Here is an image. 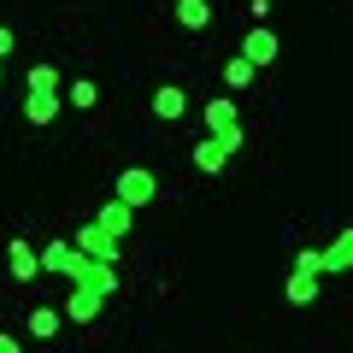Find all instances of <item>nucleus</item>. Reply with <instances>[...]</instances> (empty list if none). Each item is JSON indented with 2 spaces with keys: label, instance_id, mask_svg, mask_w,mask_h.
Segmentation results:
<instances>
[{
  "label": "nucleus",
  "instance_id": "20e7f679",
  "mask_svg": "<svg viewBox=\"0 0 353 353\" xmlns=\"http://www.w3.org/2000/svg\"><path fill=\"white\" fill-rule=\"evenodd\" d=\"M277 53H283L277 30H271V24H253L248 36H241V53H236V59H248L253 71H265V65H277Z\"/></svg>",
  "mask_w": 353,
  "mask_h": 353
},
{
  "label": "nucleus",
  "instance_id": "6e6552de",
  "mask_svg": "<svg viewBox=\"0 0 353 353\" xmlns=\"http://www.w3.org/2000/svg\"><path fill=\"white\" fill-rule=\"evenodd\" d=\"M71 248H77V253H88V259H101V265H118V241H112V236H101L94 224H83V236H77Z\"/></svg>",
  "mask_w": 353,
  "mask_h": 353
},
{
  "label": "nucleus",
  "instance_id": "39448f33",
  "mask_svg": "<svg viewBox=\"0 0 353 353\" xmlns=\"http://www.w3.org/2000/svg\"><path fill=\"white\" fill-rule=\"evenodd\" d=\"M183 112H189V88H183V83H159V88H153V118L176 124Z\"/></svg>",
  "mask_w": 353,
  "mask_h": 353
},
{
  "label": "nucleus",
  "instance_id": "0eeeda50",
  "mask_svg": "<svg viewBox=\"0 0 353 353\" xmlns=\"http://www.w3.org/2000/svg\"><path fill=\"white\" fill-rule=\"evenodd\" d=\"M6 271H12L18 283H36V271H41V259H36V248H30L24 236H12V241H6Z\"/></svg>",
  "mask_w": 353,
  "mask_h": 353
},
{
  "label": "nucleus",
  "instance_id": "4be33fe9",
  "mask_svg": "<svg viewBox=\"0 0 353 353\" xmlns=\"http://www.w3.org/2000/svg\"><path fill=\"white\" fill-rule=\"evenodd\" d=\"M0 83H6V65H0Z\"/></svg>",
  "mask_w": 353,
  "mask_h": 353
},
{
  "label": "nucleus",
  "instance_id": "f8f14e48",
  "mask_svg": "<svg viewBox=\"0 0 353 353\" xmlns=\"http://www.w3.org/2000/svg\"><path fill=\"white\" fill-rule=\"evenodd\" d=\"M59 324H65L59 306H30V318H24V330H30L36 341H53V336H59Z\"/></svg>",
  "mask_w": 353,
  "mask_h": 353
},
{
  "label": "nucleus",
  "instance_id": "423d86ee",
  "mask_svg": "<svg viewBox=\"0 0 353 353\" xmlns=\"http://www.w3.org/2000/svg\"><path fill=\"white\" fill-rule=\"evenodd\" d=\"M59 112H65V106H59V88H30V101H24V118H30L36 130H48Z\"/></svg>",
  "mask_w": 353,
  "mask_h": 353
},
{
  "label": "nucleus",
  "instance_id": "f3484780",
  "mask_svg": "<svg viewBox=\"0 0 353 353\" xmlns=\"http://www.w3.org/2000/svg\"><path fill=\"white\" fill-rule=\"evenodd\" d=\"M253 77H259V71H253L248 59H224V88H248Z\"/></svg>",
  "mask_w": 353,
  "mask_h": 353
},
{
  "label": "nucleus",
  "instance_id": "f03ea898",
  "mask_svg": "<svg viewBox=\"0 0 353 353\" xmlns=\"http://www.w3.org/2000/svg\"><path fill=\"white\" fill-rule=\"evenodd\" d=\"M189 153H194V171H201V176H218V171H224V165L241 153V124L224 130V136H201Z\"/></svg>",
  "mask_w": 353,
  "mask_h": 353
},
{
  "label": "nucleus",
  "instance_id": "f257e3e1",
  "mask_svg": "<svg viewBox=\"0 0 353 353\" xmlns=\"http://www.w3.org/2000/svg\"><path fill=\"white\" fill-rule=\"evenodd\" d=\"M36 259H41V271H65L77 289H94V294H112V289H118V265L88 259V253H77L71 241H48Z\"/></svg>",
  "mask_w": 353,
  "mask_h": 353
},
{
  "label": "nucleus",
  "instance_id": "1a4fd4ad",
  "mask_svg": "<svg viewBox=\"0 0 353 353\" xmlns=\"http://www.w3.org/2000/svg\"><path fill=\"white\" fill-rule=\"evenodd\" d=\"M101 306H106V294H94V289H71V301H65L59 318H71V324H94V318H101Z\"/></svg>",
  "mask_w": 353,
  "mask_h": 353
},
{
  "label": "nucleus",
  "instance_id": "a211bd4d",
  "mask_svg": "<svg viewBox=\"0 0 353 353\" xmlns=\"http://www.w3.org/2000/svg\"><path fill=\"white\" fill-rule=\"evenodd\" d=\"M30 88H59V65H30Z\"/></svg>",
  "mask_w": 353,
  "mask_h": 353
},
{
  "label": "nucleus",
  "instance_id": "9d476101",
  "mask_svg": "<svg viewBox=\"0 0 353 353\" xmlns=\"http://www.w3.org/2000/svg\"><path fill=\"white\" fill-rule=\"evenodd\" d=\"M201 118H206V136H224V130H236V124H241V118H236V101H230V94L206 101V106H201Z\"/></svg>",
  "mask_w": 353,
  "mask_h": 353
},
{
  "label": "nucleus",
  "instance_id": "6ab92c4d",
  "mask_svg": "<svg viewBox=\"0 0 353 353\" xmlns=\"http://www.w3.org/2000/svg\"><path fill=\"white\" fill-rule=\"evenodd\" d=\"M294 271H312V277H324V265H318V248H301V253H294Z\"/></svg>",
  "mask_w": 353,
  "mask_h": 353
},
{
  "label": "nucleus",
  "instance_id": "aec40b11",
  "mask_svg": "<svg viewBox=\"0 0 353 353\" xmlns=\"http://www.w3.org/2000/svg\"><path fill=\"white\" fill-rule=\"evenodd\" d=\"M18 48V36H12V24H0V59H6V53Z\"/></svg>",
  "mask_w": 353,
  "mask_h": 353
},
{
  "label": "nucleus",
  "instance_id": "9b49d317",
  "mask_svg": "<svg viewBox=\"0 0 353 353\" xmlns=\"http://www.w3.org/2000/svg\"><path fill=\"white\" fill-rule=\"evenodd\" d=\"M318 265H324V271H347L353 265V230H336V241L318 248Z\"/></svg>",
  "mask_w": 353,
  "mask_h": 353
},
{
  "label": "nucleus",
  "instance_id": "dca6fc26",
  "mask_svg": "<svg viewBox=\"0 0 353 353\" xmlns=\"http://www.w3.org/2000/svg\"><path fill=\"white\" fill-rule=\"evenodd\" d=\"M59 106H83V112H88V106H101V83H94V77H77V83L65 88Z\"/></svg>",
  "mask_w": 353,
  "mask_h": 353
},
{
  "label": "nucleus",
  "instance_id": "ddd939ff",
  "mask_svg": "<svg viewBox=\"0 0 353 353\" xmlns=\"http://www.w3.org/2000/svg\"><path fill=\"white\" fill-rule=\"evenodd\" d=\"M283 301H289V306H312V301H318V277H312V271H289Z\"/></svg>",
  "mask_w": 353,
  "mask_h": 353
},
{
  "label": "nucleus",
  "instance_id": "7ed1b4c3",
  "mask_svg": "<svg viewBox=\"0 0 353 353\" xmlns=\"http://www.w3.org/2000/svg\"><path fill=\"white\" fill-rule=\"evenodd\" d=\"M112 194H118V206H148V201H159V176L148 171V165H130V171H118V183H112Z\"/></svg>",
  "mask_w": 353,
  "mask_h": 353
},
{
  "label": "nucleus",
  "instance_id": "4468645a",
  "mask_svg": "<svg viewBox=\"0 0 353 353\" xmlns=\"http://www.w3.org/2000/svg\"><path fill=\"white\" fill-rule=\"evenodd\" d=\"M176 24L183 30H206L212 24V0H176Z\"/></svg>",
  "mask_w": 353,
  "mask_h": 353
},
{
  "label": "nucleus",
  "instance_id": "2eb2a0df",
  "mask_svg": "<svg viewBox=\"0 0 353 353\" xmlns=\"http://www.w3.org/2000/svg\"><path fill=\"white\" fill-rule=\"evenodd\" d=\"M94 230H101V236H124V230H130V206H118V201H106L101 206V218H94Z\"/></svg>",
  "mask_w": 353,
  "mask_h": 353
},
{
  "label": "nucleus",
  "instance_id": "412c9836",
  "mask_svg": "<svg viewBox=\"0 0 353 353\" xmlns=\"http://www.w3.org/2000/svg\"><path fill=\"white\" fill-rule=\"evenodd\" d=\"M0 353H24V341H18V336H6V330H0Z\"/></svg>",
  "mask_w": 353,
  "mask_h": 353
}]
</instances>
